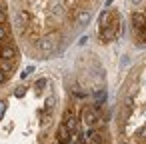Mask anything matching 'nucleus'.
Wrapping results in <instances>:
<instances>
[{"instance_id": "nucleus-4", "label": "nucleus", "mask_w": 146, "mask_h": 144, "mask_svg": "<svg viewBox=\"0 0 146 144\" xmlns=\"http://www.w3.org/2000/svg\"><path fill=\"white\" fill-rule=\"evenodd\" d=\"M104 100H106V90H98V92H94V108H96V110L104 104Z\"/></svg>"}, {"instance_id": "nucleus-6", "label": "nucleus", "mask_w": 146, "mask_h": 144, "mask_svg": "<svg viewBox=\"0 0 146 144\" xmlns=\"http://www.w3.org/2000/svg\"><path fill=\"white\" fill-rule=\"evenodd\" d=\"M108 20H110V10H104V12L100 14V30L108 26Z\"/></svg>"}, {"instance_id": "nucleus-3", "label": "nucleus", "mask_w": 146, "mask_h": 144, "mask_svg": "<svg viewBox=\"0 0 146 144\" xmlns=\"http://www.w3.org/2000/svg\"><path fill=\"white\" fill-rule=\"evenodd\" d=\"M90 18H92V14H90V10H80L78 14H76V24L78 26H86L88 22H90Z\"/></svg>"}, {"instance_id": "nucleus-1", "label": "nucleus", "mask_w": 146, "mask_h": 144, "mask_svg": "<svg viewBox=\"0 0 146 144\" xmlns=\"http://www.w3.org/2000/svg\"><path fill=\"white\" fill-rule=\"evenodd\" d=\"M20 62V52L16 46V32L12 26V16L8 4L0 0V86L6 84Z\"/></svg>"}, {"instance_id": "nucleus-7", "label": "nucleus", "mask_w": 146, "mask_h": 144, "mask_svg": "<svg viewBox=\"0 0 146 144\" xmlns=\"http://www.w3.org/2000/svg\"><path fill=\"white\" fill-rule=\"evenodd\" d=\"M140 34H142V38L146 40V26H142V30H140Z\"/></svg>"}, {"instance_id": "nucleus-2", "label": "nucleus", "mask_w": 146, "mask_h": 144, "mask_svg": "<svg viewBox=\"0 0 146 144\" xmlns=\"http://www.w3.org/2000/svg\"><path fill=\"white\" fill-rule=\"evenodd\" d=\"M82 120H84V124L86 126H94V120H96V112H94V108H84L82 110Z\"/></svg>"}, {"instance_id": "nucleus-8", "label": "nucleus", "mask_w": 146, "mask_h": 144, "mask_svg": "<svg viewBox=\"0 0 146 144\" xmlns=\"http://www.w3.org/2000/svg\"><path fill=\"white\" fill-rule=\"evenodd\" d=\"M132 2H134V4H140V2H142V0H132Z\"/></svg>"}, {"instance_id": "nucleus-5", "label": "nucleus", "mask_w": 146, "mask_h": 144, "mask_svg": "<svg viewBox=\"0 0 146 144\" xmlns=\"http://www.w3.org/2000/svg\"><path fill=\"white\" fill-rule=\"evenodd\" d=\"M132 22H134V26H138V28H140V26L146 22V16H144L142 12H134V14H132Z\"/></svg>"}]
</instances>
